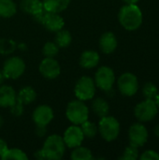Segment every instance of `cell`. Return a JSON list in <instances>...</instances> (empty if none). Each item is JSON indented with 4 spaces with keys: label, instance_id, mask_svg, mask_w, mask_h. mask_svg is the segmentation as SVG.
Segmentation results:
<instances>
[{
    "label": "cell",
    "instance_id": "26",
    "mask_svg": "<svg viewBox=\"0 0 159 160\" xmlns=\"http://www.w3.org/2000/svg\"><path fill=\"white\" fill-rule=\"evenodd\" d=\"M81 125H82L81 129L82 131L83 136L91 139V138H94L97 135V126L94 123L89 122V121L86 120L85 122H83Z\"/></svg>",
    "mask_w": 159,
    "mask_h": 160
},
{
    "label": "cell",
    "instance_id": "3",
    "mask_svg": "<svg viewBox=\"0 0 159 160\" xmlns=\"http://www.w3.org/2000/svg\"><path fill=\"white\" fill-rule=\"evenodd\" d=\"M88 108L86 105L81 100H74L67 105V119L75 124L81 125L88 119Z\"/></svg>",
    "mask_w": 159,
    "mask_h": 160
},
{
    "label": "cell",
    "instance_id": "34",
    "mask_svg": "<svg viewBox=\"0 0 159 160\" xmlns=\"http://www.w3.org/2000/svg\"><path fill=\"white\" fill-rule=\"evenodd\" d=\"M46 127H42V126H37V134L40 137L44 136L45 133H46V129H45Z\"/></svg>",
    "mask_w": 159,
    "mask_h": 160
},
{
    "label": "cell",
    "instance_id": "29",
    "mask_svg": "<svg viewBox=\"0 0 159 160\" xmlns=\"http://www.w3.org/2000/svg\"><path fill=\"white\" fill-rule=\"evenodd\" d=\"M139 158L138 154V147H135L133 145H130L126 148L123 156L120 158L122 160H136Z\"/></svg>",
    "mask_w": 159,
    "mask_h": 160
},
{
    "label": "cell",
    "instance_id": "6",
    "mask_svg": "<svg viewBox=\"0 0 159 160\" xmlns=\"http://www.w3.org/2000/svg\"><path fill=\"white\" fill-rule=\"evenodd\" d=\"M158 107L154 99H146L135 108V116L142 122H147L153 120L157 114Z\"/></svg>",
    "mask_w": 159,
    "mask_h": 160
},
{
    "label": "cell",
    "instance_id": "37",
    "mask_svg": "<svg viewBox=\"0 0 159 160\" xmlns=\"http://www.w3.org/2000/svg\"><path fill=\"white\" fill-rule=\"evenodd\" d=\"M5 79H6V77H5V75H4L3 71H0V84L3 83V82H4Z\"/></svg>",
    "mask_w": 159,
    "mask_h": 160
},
{
    "label": "cell",
    "instance_id": "38",
    "mask_svg": "<svg viewBox=\"0 0 159 160\" xmlns=\"http://www.w3.org/2000/svg\"><path fill=\"white\" fill-rule=\"evenodd\" d=\"M154 132H155V135L159 138V125H157L156 128H155V130H154Z\"/></svg>",
    "mask_w": 159,
    "mask_h": 160
},
{
    "label": "cell",
    "instance_id": "13",
    "mask_svg": "<svg viewBox=\"0 0 159 160\" xmlns=\"http://www.w3.org/2000/svg\"><path fill=\"white\" fill-rule=\"evenodd\" d=\"M40 73L47 79H54L60 74V66L52 57H46L39 65Z\"/></svg>",
    "mask_w": 159,
    "mask_h": 160
},
{
    "label": "cell",
    "instance_id": "22",
    "mask_svg": "<svg viewBox=\"0 0 159 160\" xmlns=\"http://www.w3.org/2000/svg\"><path fill=\"white\" fill-rule=\"evenodd\" d=\"M16 13V6L12 0H0V16L9 18Z\"/></svg>",
    "mask_w": 159,
    "mask_h": 160
},
{
    "label": "cell",
    "instance_id": "20",
    "mask_svg": "<svg viewBox=\"0 0 159 160\" xmlns=\"http://www.w3.org/2000/svg\"><path fill=\"white\" fill-rule=\"evenodd\" d=\"M93 111L98 117L102 118V117H105L108 115L110 107H109L108 102L105 99L98 98L95 99L93 102Z\"/></svg>",
    "mask_w": 159,
    "mask_h": 160
},
{
    "label": "cell",
    "instance_id": "2",
    "mask_svg": "<svg viewBox=\"0 0 159 160\" xmlns=\"http://www.w3.org/2000/svg\"><path fill=\"white\" fill-rule=\"evenodd\" d=\"M65 149L66 144L63 138L58 135H52L46 140L41 151L45 159L58 160L64 156Z\"/></svg>",
    "mask_w": 159,
    "mask_h": 160
},
{
    "label": "cell",
    "instance_id": "18",
    "mask_svg": "<svg viewBox=\"0 0 159 160\" xmlns=\"http://www.w3.org/2000/svg\"><path fill=\"white\" fill-rule=\"evenodd\" d=\"M21 8L24 12L35 16L43 10V3L40 0H22Z\"/></svg>",
    "mask_w": 159,
    "mask_h": 160
},
{
    "label": "cell",
    "instance_id": "35",
    "mask_svg": "<svg viewBox=\"0 0 159 160\" xmlns=\"http://www.w3.org/2000/svg\"><path fill=\"white\" fill-rule=\"evenodd\" d=\"M35 158H36L37 159H39V160L45 159L44 155H43V153H42V151H41V150H40V151H37V152L35 153Z\"/></svg>",
    "mask_w": 159,
    "mask_h": 160
},
{
    "label": "cell",
    "instance_id": "8",
    "mask_svg": "<svg viewBox=\"0 0 159 160\" xmlns=\"http://www.w3.org/2000/svg\"><path fill=\"white\" fill-rule=\"evenodd\" d=\"M25 65L22 59L20 57H10L8 58L3 68V73L6 78L17 79L24 72Z\"/></svg>",
    "mask_w": 159,
    "mask_h": 160
},
{
    "label": "cell",
    "instance_id": "11",
    "mask_svg": "<svg viewBox=\"0 0 159 160\" xmlns=\"http://www.w3.org/2000/svg\"><path fill=\"white\" fill-rule=\"evenodd\" d=\"M128 136L130 145H133L135 147H141L147 142L148 132L143 125L135 124L129 128Z\"/></svg>",
    "mask_w": 159,
    "mask_h": 160
},
{
    "label": "cell",
    "instance_id": "14",
    "mask_svg": "<svg viewBox=\"0 0 159 160\" xmlns=\"http://www.w3.org/2000/svg\"><path fill=\"white\" fill-rule=\"evenodd\" d=\"M53 118L52 110L46 105L37 107L33 112V120L37 126L46 127Z\"/></svg>",
    "mask_w": 159,
    "mask_h": 160
},
{
    "label": "cell",
    "instance_id": "7",
    "mask_svg": "<svg viewBox=\"0 0 159 160\" xmlns=\"http://www.w3.org/2000/svg\"><path fill=\"white\" fill-rule=\"evenodd\" d=\"M96 92L95 82L90 77H82L75 86V95L80 100L91 99Z\"/></svg>",
    "mask_w": 159,
    "mask_h": 160
},
{
    "label": "cell",
    "instance_id": "39",
    "mask_svg": "<svg viewBox=\"0 0 159 160\" xmlns=\"http://www.w3.org/2000/svg\"><path fill=\"white\" fill-rule=\"evenodd\" d=\"M155 101H156V103H157V107H158V108H159V93H158V94H157V98H156Z\"/></svg>",
    "mask_w": 159,
    "mask_h": 160
},
{
    "label": "cell",
    "instance_id": "25",
    "mask_svg": "<svg viewBox=\"0 0 159 160\" xmlns=\"http://www.w3.org/2000/svg\"><path fill=\"white\" fill-rule=\"evenodd\" d=\"M1 158L3 160H27V157L22 151H21L19 149H7L6 151V153L1 157Z\"/></svg>",
    "mask_w": 159,
    "mask_h": 160
},
{
    "label": "cell",
    "instance_id": "28",
    "mask_svg": "<svg viewBox=\"0 0 159 160\" xmlns=\"http://www.w3.org/2000/svg\"><path fill=\"white\" fill-rule=\"evenodd\" d=\"M59 47L55 44V42H47L43 47V54L46 57L53 58L58 53Z\"/></svg>",
    "mask_w": 159,
    "mask_h": 160
},
{
    "label": "cell",
    "instance_id": "19",
    "mask_svg": "<svg viewBox=\"0 0 159 160\" xmlns=\"http://www.w3.org/2000/svg\"><path fill=\"white\" fill-rule=\"evenodd\" d=\"M70 0H43V8L51 12H61L66 9Z\"/></svg>",
    "mask_w": 159,
    "mask_h": 160
},
{
    "label": "cell",
    "instance_id": "23",
    "mask_svg": "<svg viewBox=\"0 0 159 160\" xmlns=\"http://www.w3.org/2000/svg\"><path fill=\"white\" fill-rule=\"evenodd\" d=\"M71 40H72V38H71V35L68 31L61 29V30L56 32L55 44L59 48H65V47L68 46L70 44Z\"/></svg>",
    "mask_w": 159,
    "mask_h": 160
},
{
    "label": "cell",
    "instance_id": "16",
    "mask_svg": "<svg viewBox=\"0 0 159 160\" xmlns=\"http://www.w3.org/2000/svg\"><path fill=\"white\" fill-rule=\"evenodd\" d=\"M16 97L10 86H0V107H11L16 101Z\"/></svg>",
    "mask_w": 159,
    "mask_h": 160
},
{
    "label": "cell",
    "instance_id": "27",
    "mask_svg": "<svg viewBox=\"0 0 159 160\" xmlns=\"http://www.w3.org/2000/svg\"><path fill=\"white\" fill-rule=\"evenodd\" d=\"M142 93H143V96L146 99H156L157 94H158V91H157V86L152 83V82H147L144 86H143V89H142Z\"/></svg>",
    "mask_w": 159,
    "mask_h": 160
},
{
    "label": "cell",
    "instance_id": "10",
    "mask_svg": "<svg viewBox=\"0 0 159 160\" xmlns=\"http://www.w3.org/2000/svg\"><path fill=\"white\" fill-rule=\"evenodd\" d=\"M115 77L113 70L108 67H101L96 73L95 81L97 85L104 91H110L113 85Z\"/></svg>",
    "mask_w": 159,
    "mask_h": 160
},
{
    "label": "cell",
    "instance_id": "15",
    "mask_svg": "<svg viewBox=\"0 0 159 160\" xmlns=\"http://www.w3.org/2000/svg\"><path fill=\"white\" fill-rule=\"evenodd\" d=\"M99 46L104 53H112L117 47V39L112 33L106 32L100 38Z\"/></svg>",
    "mask_w": 159,
    "mask_h": 160
},
{
    "label": "cell",
    "instance_id": "36",
    "mask_svg": "<svg viewBox=\"0 0 159 160\" xmlns=\"http://www.w3.org/2000/svg\"><path fill=\"white\" fill-rule=\"evenodd\" d=\"M124 2H126L127 5H132V4H136L139 0H123Z\"/></svg>",
    "mask_w": 159,
    "mask_h": 160
},
{
    "label": "cell",
    "instance_id": "17",
    "mask_svg": "<svg viewBox=\"0 0 159 160\" xmlns=\"http://www.w3.org/2000/svg\"><path fill=\"white\" fill-rule=\"evenodd\" d=\"M99 62V55L97 52L86 51L83 52L80 58V64L84 68H95Z\"/></svg>",
    "mask_w": 159,
    "mask_h": 160
},
{
    "label": "cell",
    "instance_id": "24",
    "mask_svg": "<svg viewBox=\"0 0 159 160\" xmlns=\"http://www.w3.org/2000/svg\"><path fill=\"white\" fill-rule=\"evenodd\" d=\"M71 158L73 160H90L93 158V157H92V153L89 149H87L85 147H79L78 146L72 152Z\"/></svg>",
    "mask_w": 159,
    "mask_h": 160
},
{
    "label": "cell",
    "instance_id": "4",
    "mask_svg": "<svg viewBox=\"0 0 159 160\" xmlns=\"http://www.w3.org/2000/svg\"><path fill=\"white\" fill-rule=\"evenodd\" d=\"M98 129L104 140L107 142H112L118 137L120 132V125L114 117L107 115L101 118Z\"/></svg>",
    "mask_w": 159,
    "mask_h": 160
},
{
    "label": "cell",
    "instance_id": "32",
    "mask_svg": "<svg viewBox=\"0 0 159 160\" xmlns=\"http://www.w3.org/2000/svg\"><path fill=\"white\" fill-rule=\"evenodd\" d=\"M141 159L142 160H159V155H158V153H157V152H155V151L149 150V151L144 152V153L142 155Z\"/></svg>",
    "mask_w": 159,
    "mask_h": 160
},
{
    "label": "cell",
    "instance_id": "31",
    "mask_svg": "<svg viewBox=\"0 0 159 160\" xmlns=\"http://www.w3.org/2000/svg\"><path fill=\"white\" fill-rule=\"evenodd\" d=\"M22 105H23V104H22V102H20L19 100L16 99L15 103L10 107V108H11V109H10L11 113H12L13 115H15V116H20V115H22V113L23 112Z\"/></svg>",
    "mask_w": 159,
    "mask_h": 160
},
{
    "label": "cell",
    "instance_id": "1",
    "mask_svg": "<svg viewBox=\"0 0 159 160\" xmlns=\"http://www.w3.org/2000/svg\"><path fill=\"white\" fill-rule=\"evenodd\" d=\"M120 23L127 30H136L142 22V13L136 4L124 6L119 11Z\"/></svg>",
    "mask_w": 159,
    "mask_h": 160
},
{
    "label": "cell",
    "instance_id": "30",
    "mask_svg": "<svg viewBox=\"0 0 159 160\" xmlns=\"http://www.w3.org/2000/svg\"><path fill=\"white\" fill-rule=\"evenodd\" d=\"M15 49V43L11 39H0V52L9 53Z\"/></svg>",
    "mask_w": 159,
    "mask_h": 160
},
{
    "label": "cell",
    "instance_id": "9",
    "mask_svg": "<svg viewBox=\"0 0 159 160\" xmlns=\"http://www.w3.org/2000/svg\"><path fill=\"white\" fill-rule=\"evenodd\" d=\"M118 87L124 96L132 97L137 93L139 88L138 79L132 73H125L118 80Z\"/></svg>",
    "mask_w": 159,
    "mask_h": 160
},
{
    "label": "cell",
    "instance_id": "33",
    "mask_svg": "<svg viewBox=\"0 0 159 160\" xmlns=\"http://www.w3.org/2000/svg\"><path fill=\"white\" fill-rule=\"evenodd\" d=\"M7 149H8V148H7V145L6 142L0 139V158L6 153V151H7Z\"/></svg>",
    "mask_w": 159,
    "mask_h": 160
},
{
    "label": "cell",
    "instance_id": "40",
    "mask_svg": "<svg viewBox=\"0 0 159 160\" xmlns=\"http://www.w3.org/2000/svg\"><path fill=\"white\" fill-rule=\"evenodd\" d=\"M2 125H3V118L0 116V128L2 127Z\"/></svg>",
    "mask_w": 159,
    "mask_h": 160
},
{
    "label": "cell",
    "instance_id": "21",
    "mask_svg": "<svg viewBox=\"0 0 159 160\" xmlns=\"http://www.w3.org/2000/svg\"><path fill=\"white\" fill-rule=\"evenodd\" d=\"M36 97L37 95L34 89L29 86H26L20 90L18 96L16 97V99L22 102V104H29L36 99Z\"/></svg>",
    "mask_w": 159,
    "mask_h": 160
},
{
    "label": "cell",
    "instance_id": "5",
    "mask_svg": "<svg viewBox=\"0 0 159 160\" xmlns=\"http://www.w3.org/2000/svg\"><path fill=\"white\" fill-rule=\"evenodd\" d=\"M34 17L48 30L52 32H57L61 30L64 26V20L56 12L47 11L43 8V10L40 13L35 15Z\"/></svg>",
    "mask_w": 159,
    "mask_h": 160
},
{
    "label": "cell",
    "instance_id": "12",
    "mask_svg": "<svg viewBox=\"0 0 159 160\" xmlns=\"http://www.w3.org/2000/svg\"><path fill=\"white\" fill-rule=\"evenodd\" d=\"M83 137L84 136L82 134L81 128L72 126L66 130L63 140L67 146H68L69 148H75L82 144Z\"/></svg>",
    "mask_w": 159,
    "mask_h": 160
}]
</instances>
